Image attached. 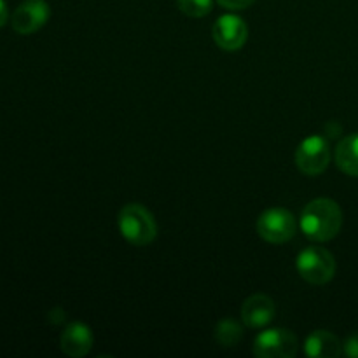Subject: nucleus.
Returning <instances> with one entry per match:
<instances>
[{
    "label": "nucleus",
    "instance_id": "obj_1",
    "mask_svg": "<svg viewBox=\"0 0 358 358\" xmlns=\"http://www.w3.org/2000/svg\"><path fill=\"white\" fill-rule=\"evenodd\" d=\"M343 226V212L334 199L318 198L308 203L301 215V229L310 240H332L339 234Z\"/></svg>",
    "mask_w": 358,
    "mask_h": 358
},
{
    "label": "nucleus",
    "instance_id": "obj_2",
    "mask_svg": "<svg viewBox=\"0 0 358 358\" xmlns=\"http://www.w3.org/2000/svg\"><path fill=\"white\" fill-rule=\"evenodd\" d=\"M119 231L122 238L135 247H145L157 236V226L154 215L140 203H129L122 206L117 217Z\"/></svg>",
    "mask_w": 358,
    "mask_h": 358
},
{
    "label": "nucleus",
    "instance_id": "obj_3",
    "mask_svg": "<svg viewBox=\"0 0 358 358\" xmlns=\"http://www.w3.org/2000/svg\"><path fill=\"white\" fill-rule=\"evenodd\" d=\"M297 271L301 278L311 285H325L336 275V259L327 248L308 247L297 257Z\"/></svg>",
    "mask_w": 358,
    "mask_h": 358
},
{
    "label": "nucleus",
    "instance_id": "obj_4",
    "mask_svg": "<svg viewBox=\"0 0 358 358\" xmlns=\"http://www.w3.org/2000/svg\"><path fill=\"white\" fill-rule=\"evenodd\" d=\"M296 217L285 208H269L257 220V233L264 241L273 245L287 243L296 236Z\"/></svg>",
    "mask_w": 358,
    "mask_h": 358
},
{
    "label": "nucleus",
    "instance_id": "obj_5",
    "mask_svg": "<svg viewBox=\"0 0 358 358\" xmlns=\"http://www.w3.org/2000/svg\"><path fill=\"white\" fill-rule=\"evenodd\" d=\"M331 147L329 142L320 135L304 138L296 150V164L301 173L308 177H317L327 170L331 163Z\"/></svg>",
    "mask_w": 358,
    "mask_h": 358
},
{
    "label": "nucleus",
    "instance_id": "obj_6",
    "mask_svg": "<svg viewBox=\"0 0 358 358\" xmlns=\"http://www.w3.org/2000/svg\"><path fill=\"white\" fill-rule=\"evenodd\" d=\"M297 348L299 343L292 332L287 329H269L255 338L252 352L259 358H294Z\"/></svg>",
    "mask_w": 358,
    "mask_h": 358
},
{
    "label": "nucleus",
    "instance_id": "obj_7",
    "mask_svg": "<svg viewBox=\"0 0 358 358\" xmlns=\"http://www.w3.org/2000/svg\"><path fill=\"white\" fill-rule=\"evenodd\" d=\"M213 41L222 51H240L248 38V27L236 14H224L213 24Z\"/></svg>",
    "mask_w": 358,
    "mask_h": 358
},
{
    "label": "nucleus",
    "instance_id": "obj_8",
    "mask_svg": "<svg viewBox=\"0 0 358 358\" xmlns=\"http://www.w3.org/2000/svg\"><path fill=\"white\" fill-rule=\"evenodd\" d=\"M49 16L51 9L45 0H24L13 13L10 24L20 35H30L41 30L48 23Z\"/></svg>",
    "mask_w": 358,
    "mask_h": 358
},
{
    "label": "nucleus",
    "instance_id": "obj_9",
    "mask_svg": "<svg viewBox=\"0 0 358 358\" xmlns=\"http://www.w3.org/2000/svg\"><path fill=\"white\" fill-rule=\"evenodd\" d=\"M276 313L275 301L266 294H254L245 299L241 306V320L250 329H262L273 320Z\"/></svg>",
    "mask_w": 358,
    "mask_h": 358
},
{
    "label": "nucleus",
    "instance_id": "obj_10",
    "mask_svg": "<svg viewBox=\"0 0 358 358\" xmlns=\"http://www.w3.org/2000/svg\"><path fill=\"white\" fill-rule=\"evenodd\" d=\"M59 345L65 355L72 358L86 357L93 348V332L86 324L73 322L63 331Z\"/></svg>",
    "mask_w": 358,
    "mask_h": 358
},
{
    "label": "nucleus",
    "instance_id": "obj_11",
    "mask_svg": "<svg viewBox=\"0 0 358 358\" xmlns=\"http://www.w3.org/2000/svg\"><path fill=\"white\" fill-rule=\"evenodd\" d=\"M304 353L311 358H338L343 353V345L329 331H315L304 343Z\"/></svg>",
    "mask_w": 358,
    "mask_h": 358
},
{
    "label": "nucleus",
    "instance_id": "obj_12",
    "mask_svg": "<svg viewBox=\"0 0 358 358\" xmlns=\"http://www.w3.org/2000/svg\"><path fill=\"white\" fill-rule=\"evenodd\" d=\"M336 164L343 173L358 177V133L345 136L336 147Z\"/></svg>",
    "mask_w": 358,
    "mask_h": 358
},
{
    "label": "nucleus",
    "instance_id": "obj_13",
    "mask_svg": "<svg viewBox=\"0 0 358 358\" xmlns=\"http://www.w3.org/2000/svg\"><path fill=\"white\" fill-rule=\"evenodd\" d=\"M241 338H243V329L233 318H224L217 324L215 339L224 348H231V346L238 345Z\"/></svg>",
    "mask_w": 358,
    "mask_h": 358
},
{
    "label": "nucleus",
    "instance_id": "obj_14",
    "mask_svg": "<svg viewBox=\"0 0 358 358\" xmlns=\"http://www.w3.org/2000/svg\"><path fill=\"white\" fill-rule=\"evenodd\" d=\"M180 13L189 17H203L212 13L213 0H177Z\"/></svg>",
    "mask_w": 358,
    "mask_h": 358
},
{
    "label": "nucleus",
    "instance_id": "obj_15",
    "mask_svg": "<svg viewBox=\"0 0 358 358\" xmlns=\"http://www.w3.org/2000/svg\"><path fill=\"white\" fill-rule=\"evenodd\" d=\"M224 9L229 10H243L247 7H250L255 0H217Z\"/></svg>",
    "mask_w": 358,
    "mask_h": 358
},
{
    "label": "nucleus",
    "instance_id": "obj_16",
    "mask_svg": "<svg viewBox=\"0 0 358 358\" xmlns=\"http://www.w3.org/2000/svg\"><path fill=\"white\" fill-rule=\"evenodd\" d=\"M343 353L352 358H358V332L346 339V343L343 345Z\"/></svg>",
    "mask_w": 358,
    "mask_h": 358
},
{
    "label": "nucleus",
    "instance_id": "obj_17",
    "mask_svg": "<svg viewBox=\"0 0 358 358\" xmlns=\"http://www.w3.org/2000/svg\"><path fill=\"white\" fill-rule=\"evenodd\" d=\"M7 16H9V13H7L6 2H3V0H0V28H2L3 24H6Z\"/></svg>",
    "mask_w": 358,
    "mask_h": 358
}]
</instances>
